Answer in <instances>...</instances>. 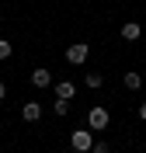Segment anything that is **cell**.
I'll list each match as a JSON object with an SVG mask.
<instances>
[{"label": "cell", "mask_w": 146, "mask_h": 153, "mask_svg": "<svg viewBox=\"0 0 146 153\" xmlns=\"http://www.w3.org/2000/svg\"><path fill=\"white\" fill-rule=\"evenodd\" d=\"M10 56V42H7V38H0V59H7Z\"/></svg>", "instance_id": "obj_11"}, {"label": "cell", "mask_w": 146, "mask_h": 153, "mask_svg": "<svg viewBox=\"0 0 146 153\" xmlns=\"http://www.w3.org/2000/svg\"><path fill=\"white\" fill-rule=\"evenodd\" d=\"M87 52H90V49L84 45V42H77V45H70V49H66V63H73V66H80V63L87 59Z\"/></svg>", "instance_id": "obj_3"}, {"label": "cell", "mask_w": 146, "mask_h": 153, "mask_svg": "<svg viewBox=\"0 0 146 153\" xmlns=\"http://www.w3.org/2000/svg\"><path fill=\"white\" fill-rule=\"evenodd\" d=\"M90 153H108V146H104V143H94V146H90Z\"/></svg>", "instance_id": "obj_12"}, {"label": "cell", "mask_w": 146, "mask_h": 153, "mask_svg": "<svg viewBox=\"0 0 146 153\" xmlns=\"http://www.w3.org/2000/svg\"><path fill=\"white\" fill-rule=\"evenodd\" d=\"M139 118H143V122H146V105H139Z\"/></svg>", "instance_id": "obj_13"}, {"label": "cell", "mask_w": 146, "mask_h": 153, "mask_svg": "<svg viewBox=\"0 0 146 153\" xmlns=\"http://www.w3.org/2000/svg\"><path fill=\"white\" fill-rule=\"evenodd\" d=\"M73 91H77V87L70 84V80H63V84H56V97H66V101H70V97H73Z\"/></svg>", "instance_id": "obj_8"}, {"label": "cell", "mask_w": 146, "mask_h": 153, "mask_svg": "<svg viewBox=\"0 0 146 153\" xmlns=\"http://www.w3.org/2000/svg\"><path fill=\"white\" fill-rule=\"evenodd\" d=\"M139 35H143V28H139L136 21H125V25H122V38H125V42H136Z\"/></svg>", "instance_id": "obj_5"}, {"label": "cell", "mask_w": 146, "mask_h": 153, "mask_svg": "<svg viewBox=\"0 0 146 153\" xmlns=\"http://www.w3.org/2000/svg\"><path fill=\"white\" fill-rule=\"evenodd\" d=\"M125 87L129 91H139V87H143V76L139 73H125Z\"/></svg>", "instance_id": "obj_9"}, {"label": "cell", "mask_w": 146, "mask_h": 153, "mask_svg": "<svg viewBox=\"0 0 146 153\" xmlns=\"http://www.w3.org/2000/svg\"><path fill=\"white\" fill-rule=\"evenodd\" d=\"M104 80H101V73H87V87H101Z\"/></svg>", "instance_id": "obj_10"}, {"label": "cell", "mask_w": 146, "mask_h": 153, "mask_svg": "<svg viewBox=\"0 0 146 153\" xmlns=\"http://www.w3.org/2000/svg\"><path fill=\"white\" fill-rule=\"evenodd\" d=\"M31 84H35V87H49V84H52V73H49L45 66H39L35 73H31Z\"/></svg>", "instance_id": "obj_6"}, {"label": "cell", "mask_w": 146, "mask_h": 153, "mask_svg": "<svg viewBox=\"0 0 146 153\" xmlns=\"http://www.w3.org/2000/svg\"><path fill=\"white\" fill-rule=\"evenodd\" d=\"M21 118H24V122H39L42 118V105L39 101H28V105L21 108Z\"/></svg>", "instance_id": "obj_4"}, {"label": "cell", "mask_w": 146, "mask_h": 153, "mask_svg": "<svg viewBox=\"0 0 146 153\" xmlns=\"http://www.w3.org/2000/svg\"><path fill=\"white\" fill-rule=\"evenodd\" d=\"M70 143H73V150H77V153H87L90 146H94V139H90V132H87V129H77Z\"/></svg>", "instance_id": "obj_2"}, {"label": "cell", "mask_w": 146, "mask_h": 153, "mask_svg": "<svg viewBox=\"0 0 146 153\" xmlns=\"http://www.w3.org/2000/svg\"><path fill=\"white\" fill-rule=\"evenodd\" d=\"M4 97H7V87H4V84H0V101H4Z\"/></svg>", "instance_id": "obj_14"}, {"label": "cell", "mask_w": 146, "mask_h": 153, "mask_svg": "<svg viewBox=\"0 0 146 153\" xmlns=\"http://www.w3.org/2000/svg\"><path fill=\"white\" fill-rule=\"evenodd\" d=\"M52 115H59V118L70 115V101H66V97H56V101H52Z\"/></svg>", "instance_id": "obj_7"}, {"label": "cell", "mask_w": 146, "mask_h": 153, "mask_svg": "<svg viewBox=\"0 0 146 153\" xmlns=\"http://www.w3.org/2000/svg\"><path fill=\"white\" fill-rule=\"evenodd\" d=\"M108 122H111V115H108L104 108H90V111H87V129H94V132L108 129Z\"/></svg>", "instance_id": "obj_1"}]
</instances>
